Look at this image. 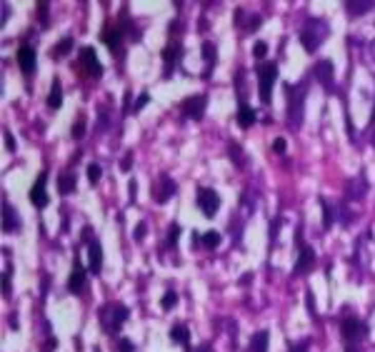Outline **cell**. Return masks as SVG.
Wrapping results in <instances>:
<instances>
[{"label": "cell", "mask_w": 375, "mask_h": 352, "mask_svg": "<svg viewBox=\"0 0 375 352\" xmlns=\"http://www.w3.org/2000/svg\"><path fill=\"white\" fill-rule=\"evenodd\" d=\"M170 340L178 342V345H183L185 352H190V330H188L185 322H175V325L170 327Z\"/></svg>", "instance_id": "obj_17"}, {"label": "cell", "mask_w": 375, "mask_h": 352, "mask_svg": "<svg viewBox=\"0 0 375 352\" xmlns=\"http://www.w3.org/2000/svg\"><path fill=\"white\" fill-rule=\"evenodd\" d=\"M10 277H13V267L8 265L5 273H3V295L5 297H10Z\"/></svg>", "instance_id": "obj_37"}, {"label": "cell", "mask_w": 375, "mask_h": 352, "mask_svg": "<svg viewBox=\"0 0 375 352\" xmlns=\"http://www.w3.org/2000/svg\"><path fill=\"white\" fill-rule=\"evenodd\" d=\"M145 233H148V222H138V227L133 230V237H135V240H143Z\"/></svg>", "instance_id": "obj_41"}, {"label": "cell", "mask_w": 375, "mask_h": 352, "mask_svg": "<svg viewBox=\"0 0 375 352\" xmlns=\"http://www.w3.org/2000/svg\"><path fill=\"white\" fill-rule=\"evenodd\" d=\"M345 352H363L360 347H355V345H345Z\"/></svg>", "instance_id": "obj_50"}, {"label": "cell", "mask_w": 375, "mask_h": 352, "mask_svg": "<svg viewBox=\"0 0 375 352\" xmlns=\"http://www.w3.org/2000/svg\"><path fill=\"white\" fill-rule=\"evenodd\" d=\"M200 53H203V58H205V75H210V70L215 68V60H218V45L215 43H203V48H200Z\"/></svg>", "instance_id": "obj_25"}, {"label": "cell", "mask_w": 375, "mask_h": 352, "mask_svg": "<svg viewBox=\"0 0 375 352\" xmlns=\"http://www.w3.org/2000/svg\"><path fill=\"white\" fill-rule=\"evenodd\" d=\"M205 108H208V98L205 95H190L180 102V113L190 120H200L205 115Z\"/></svg>", "instance_id": "obj_9"}, {"label": "cell", "mask_w": 375, "mask_h": 352, "mask_svg": "<svg viewBox=\"0 0 375 352\" xmlns=\"http://www.w3.org/2000/svg\"><path fill=\"white\" fill-rule=\"evenodd\" d=\"M160 305H163V310H165V313H168V310H173V307L178 305V293H175V290H168V293L163 295Z\"/></svg>", "instance_id": "obj_35"}, {"label": "cell", "mask_w": 375, "mask_h": 352, "mask_svg": "<svg viewBox=\"0 0 375 352\" xmlns=\"http://www.w3.org/2000/svg\"><path fill=\"white\" fill-rule=\"evenodd\" d=\"M258 70V80H260V85H258V93H260V100L268 105L270 98H273V85H275V80H278V63H262L255 68Z\"/></svg>", "instance_id": "obj_5"}, {"label": "cell", "mask_w": 375, "mask_h": 352, "mask_svg": "<svg viewBox=\"0 0 375 352\" xmlns=\"http://www.w3.org/2000/svg\"><path fill=\"white\" fill-rule=\"evenodd\" d=\"M313 265H315V253H313V247H310V245H303L298 260H295V267H293V275H308L313 270Z\"/></svg>", "instance_id": "obj_15"}, {"label": "cell", "mask_w": 375, "mask_h": 352, "mask_svg": "<svg viewBox=\"0 0 375 352\" xmlns=\"http://www.w3.org/2000/svg\"><path fill=\"white\" fill-rule=\"evenodd\" d=\"M368 193V180L360 175V180H350L348 182V188H345V197L348 200H360V197H365Z\"/></svg>", "instance_id": "obj_21"}, {"label": "cell", "mask_w": 375, "mask_h": 352, "mask_svg": "<svg viewBox=\"0 0 375 352\" xmlns=\"http://www.w3.org/2000/svg\"><path fill=\"white\" fill-rule=\"evenodd\" d=\"M340 335H343L345 345H355V342H360L368 335V325L360 317H345L340 322Z\"/></svg>", "instance_id": "obj_6"}, {"label": "cell", "mask_w": 375, "mask_h": 352, "mask_svg": "<svg viewBox=\"0 0 375 352\" xmlns=\"http://www.w3.org/2000/svg\"><path fill=\"white\" fill-rule=\"evenodd\" d=\"M48 108H50V110H60V108H63V82H60V78H53V82H50Z\"/></svg>", "instance_id": "obj_20"}, {"label": "cell", "mask_w": 375, "mask_h": 352, "mask_svg": "<svg viewBox=\"0 0 375 352\" xmlns=\"http://www.w3.org/2000/svg\"><path fill=\"white\" fill-rule=\"evenodd\" d=\"M45 182H48V170H43L40 175L35 177V182H33V188H30V202L35 205V208H45L48 205V193H45Z\"/></svg>", "instance_id": "obj_14"}, {"label": "cell", "mask_w": 375, "mask_h": 352, "mask_svg": "<svg viewBox=\"0 0 375 352\" xmlns=\"http://www.w3.org/2000/svg\"><path fill=\"white\" fill-rule=\"evenodd\" d=\"M260 25H262L260 15H248V25H245V30H250V33H253V30H258Z\"/></svg>", "instance_id": "obj_39"}, {"label": "cell", "mask_w": 375, "mask_h": 352, "mask_svg": "<svg viewBox=\"0 0 375 352\" xmlns=\"http://www.w3.org/2000/svg\"><path fill=\"white\" fill-rule=\"evenodd\" d=\"M175 190H178V185H175V180L170 175H158L153 180V188H150V197L158 202V205H163V202H168L170 197L175 195Z\"/></svg>", "instance_id": "obj_7"}, {"label": "cell", "mask_w": 375, "mask_h": 352, "mask_svg": "<svg viewBox=\"0 0 375 352\" xmlns=\"http://www.w3.org/2000/svg\"><path fill=\"white\" fill-rule=\"evenodd\" d=\"M308 347H310V340H300V342H295L288 352H308Z\"/></svg>", "instance_id": "obj_43"}, {"label": "cell", "mask_w": 375, "mask_h": 352, "mask_svg": "<svg viewBox=\"0 0 375 352\" xmlns=\"http://www.w3.org/2000/svg\"><path fill=\"white\" fill-rule=\"evenodd\" d=\"M15 60H18L20 73H23L25 78H30V75L35 73L38 55H35V50H33L30 45H20V48H18V55H15Z\"/></svg>", "instance_id": "obj_11"}, {"label": "cell", "mask_w": 375, "mask_h": 352, "mask_svg": "<svg viewBox=\"0 0 375 352\" xmlns=\"http://www.w3.org/2000/svg\"><path fill=\"white\" fill-rule=\"evenodd\" d=\"M228 155H230L235 168H245V153L238 142H228Z\"/></svg>", "instance_id": "obj_28"}, {"label": "cell", "mask_w": 375, "mask_h": 352, "mask_svg": "<svg viewBox=\"0 0 375 352\" xmlns=\"http://www.w3.org/2000/svg\"><path fill=\"white\" fill-rule=\"evenodd\" d=\"M93 352H100V350H93Z\"/></svg>", "instance_id": "obj_51"}, {"label": "cell", "mask_w": 375, "mask_h": 352, "mask_svg": "<svg viewBox=\"0 0 375 352\" xmlns=\"http://www.w3.org/2000/svg\"><path fill=\"white\" fill-rule=\"evenodd\" d=\"M375 8V0H348L345 3V13L350 18H358V15H365Z\"/></svg>", "instance_id": "obj_19"}, {"label": "cell", "mask_w": 375, "mask_h": 352, "mask_svg": "<svg viewBox=\"0 0 375 352\" xmlns=\"http://www.w3.org/2000/svg\"><path fill=\"white\" fill-rule=\"evenodd\" d=\"M80 65H83V70H85L90 78H100V75H103V63L98 58L95 48H90V45H85V48L80 50Z\"/></svg>", "instance_id": "obj_10"}, {"label": "cell", "mask_w": 375, "mask_h": 352, "mask_svg": "<svg viewBox=\"0 0 375 352\" xmlns=\"http://www.w3.org/2000/svg\"><path fill=\"white\" fill-rule=\"evenodd\" d=\"M320 210H323V227L325 230H330L333 227V220H335V213H333V205L325 200V197H320Z\"/></svg>", "instance_id": "obj_27"}, {"label": "cell", "mask_w": 375, "mask_h": 352, "mask_svg": "<svg viewBox=\"0 0 375 352\" xmlns=\"http://www.w3.org/2000/svg\"><path fill=\"white\" fill-rule=\"evenodd\" d=\"M195 202L200 208V213L205 217H215L220 210V195L213 190V188H198L195 193Z\"/></svg>", "instance_id": "obj_8"}, {"label": "cell", "mask_w": 375, "mask_h": 352, "mask_svg": "<svg viewBox=\"0 0 375 352\" xmlns=\"http://www.w3.org/2000/svg\"><path fill=\"white\" fill-rule=\"evenodd\" d=\"M128 185H130V188H128V195H130V202H133V200H135V193H138V182H135V180H130Z\"/></svg>", "instance_id": "obj_47"}, {"label": "cell", "mask_w": 375, "mask_h": 352, "mask_svg": "<svg viewBox=\"0 0 375 352\" xmlns=\"http://www.w3.org/2000/svg\"><path fill=\"white\" fill-rule=\"evenodd\" d=\"M265 55H268V43L258 40V43L253 45V58H255V60H262Z\"/></svg>", "instance_id": "obj_36"}, {"label": "cell", "mask_w": 375, "mask_h": 352, "mask_svg": "<svg viewBox=\"0 0 375 352\" xmlns=\"http://www.w3.org/2000/svg\"><path fill=\"white\" fill-rule=\"evenodd\" d=\"M180 233H183V227H180L178 222H170V227H168V247H175V245H178V237H180Z\"/></svg>", "instance_id": "obj_34"}, {"label": "cell", "mask_w": 375, "mask_h": 352, "mask_svg": "<svg viewBox=\"0 0 375 352\" xmlns=\"http://www.w3.org/2000/svg\"><path fill=\"white\" fill-rule=\"evenodd\" d=\"M268 340H270L268 330H258L250 337V352H268Z\"/></svg>", "instance_id": "obj_26"}, {"label": "cell", "mask_w": 375, "mask_h": 352, "mask_svg": "<svg viewBox=\"0 0 375 352\" xmlns=\"http://www.w3.org/2000/svg\"><path fill=\"white\" fill-rule=\"evenodd\" d=\"M195 352H213V345H208V342L205 345H198V350Z\"/></svg>", "instance_id": "obj_49"}, {"label": "cell", "mask_w": 375, "mask_h": 352, "mask_svg": "<svg viewBox=\"0 0 375 352\" xmlns=\"http://www.w3.org/2000/svg\"><path fill=\"white\" fill-rule=\"evenodd\" d=\"M8 18H10V8H8V5H3V18H0V25H5Z\"/></svg>", "instance_id": "obj_48"}, {"label": "cell", "mask_w": 375, "mask_h": 352, "mask_svg": "<svg viewBox=\"0 0 375 352\" xmlns=\"http://www.w3.org/2000/svg\"><path fill=\"white\" fill-rule=\"evenodd\" d=\"M130 168H133V153H128V155L123 157V162H120V170H123V173H128Z\"/></svg>", "instance_id": "obj_45"}, {"label": "cell", "mask_w": 375, "mask_h": 352, "mask_svg": "<svg viewBox=\"0 0 375 352\" xmlns=\"http://www.w3.org/2000/svg\"><path fill=\"white\" fill-rule=\"evenodd\" d=\"M305 302H308V313H310V317H315V305H313V293H310V290L305 293Z\"/></svg>", "instance_id": "obj_46"}, {"label": "cell", "mask_w": 375, "mask_h": 352, "mask_svg": "<svg viewBox=\"0 0 375 352\" xmlns=\"http://www.w3.org/2000/svg\"><path fill=\"white\" fill-rule=\"evenodd\" d=\"M3 137H5V148H8V153H15V137H13V133L5 128L3 130Z\"/></svg>", "instance_id": "obj_40"}, {"label": "cell", "mask_w": 375, "mask_h": 352, "mask_svg": "<svg viewBox=\"0 0 375 352\" xmlns=\"http://www.w3.org/2000/svg\"><path fill=\"white\" fill-rule=\"evenodd\" d=\"M35 5H38V20H40V25L48 28V23H50V3L48 0H40Z\"/></svg>", "instance_id": "obj_31"}, {"label": "cell", "mask_w": 375, "mask_h": 352, "mask_svg": "<svg viewBox=\"0 0 375 352\" xmlns=\"http://www.w3.org/2000/svg\"><path fill=\"white\" fill-rule=\"evenodd\" d=\"M328 38V25L325 20H310L303 30H300V43L305 48V53H315L320 48V43Z\"/></svg>", "instance_id": "obj_3"}, {"label": "cell", "mask_w": 375, "mask_h": 352, "mask_svg": "<svg viewBox=\"0 0 375 352\" xmlns=\"http://www.w3.org/2000/svg\"><path fill=\"white\" fill-rule=\"evenodd\" d=\"M100 177H103V165L100 162H90L88 165V180H90V185H98Z\"/></svg>", "instance_id": "obj_33"}, {"label": "cell", "mask_w": 375, "mask_h": 352, "mask_svg": "<svg viewBox=\"0 0 375 352\" xmlns=\"http://www.w3.org/2000/svg\"><path fill=\"white\" fill-rule=\"evenodd\" d=\"M70 135H73V140H83V137H85V115H83V113L75 115L73 128H70Z\"/></svg>", "instance_id": "obj_30"}, {"label": "cell", "mask_w": 375, "mask_h": 352, "mask_svg": "<svg viewBox=\"0 0 375 352\" xmlns=\"http://www.w3.org/2000/svg\"><path fill=\"white\" fill-rule=\"evenodd\" d=\"M85 275H88L85 265L75 257V260H73V270H70V277H68V293H70V295H80V293H83V287H85Z\"/></svg>", "instance_id": "obj_13"}, {"label": "cell", "mask_w": 375, "mask_h": 352, "mask_svg": "<svg viewBox=\"0 0 375 352\" xmlns=\"http://www.w3.org/2000/svg\"><path fill=\"white\" fill-rule=\"evenodd\" d=\"M218 245H220V235L215 233V230H210V233L203 235V247H205V250H215Z\"/></svg>", "instance_id": "obj_32"}, {"label": "cell", "mask_w": 375, "mask_h": 352, "mask_svg": "<svg viewBox=\"0 0 375 352\" xmlns=\"http://www.w3.org/2000/svg\"><path fill=\"white\" fill-rule=\"evenodd\" d=\"M255 120H258V113L245 100H240V105H238V125L240 128H250V125H255Z\"/></svg>", "instance_id": "obj_23"}, {"label": "cell", "mask_w": 375, "mask_h": 352, "mask_svg": "<svg viewBox=\"0 0 375 352\" xmlns=\"http://www.w3.org/2000/svg\"><path fill=\"white\" fill-rule=\"evenodd\" d=\"M180 53H183L180 43H170L168 48L163 50V60H165V75H170V70L178 65V58H180Z\"/></svg>", "instance_id": "obj_22"}, {"label": "cell", "mask_w": 375, "mask_h": 352, "mask_svg": "<svg viewBox=\"0 0 375 352\" xmlns=\"http://www.w3.org/2000/svg\"><path fill=\"white\" fill-rule=\"evenodd\" d=\"M148 102H150V95H148V93H140V95H138V100L133 102V113H140V110H143Z\"/></svg>", "instance_id": "obj_38"}, {"label": "cell", "mask_w": 375, "mask_h": 352, "mask_svg": "<svg viewBox=\"0 0 375 352\" xmlns=\"http://www.w3.org/2000/svg\"><path fill=\"white\" fill-rule=\"evenodd\" d=\"M130 317V310L120 302H108L100 310V320H103V330L108 335H118V330L125 325V320Z\"/></svg>", "instance_id": "obj_2"}, {"label": "cell", "mask_w": 375, "mask_h": 352, "mask_svg": "<svg viewBox=\"0 0 375 352\" xmlns=\"http://www.w3.org/2000/svg\"><path fill=\"white\" fill-rule=\"evenodd\" d=\"M3 230H5V233H15V230H20V215L13 210L10 202L3 205Z\"/></svg>", "instance_id": "obj_18"}, {"label": "cell", "mask_w": 375, "mask_h": 352, "mask_svg": "<svg viewBox=\"0 0 375 352\" xmlns=\"http://www.w3.org/2000/svg\"><path fill=\"white\" fill-rule=\"evenodd\" d=\"M88 270L93 275L103 273V245H100V240H93L88 245Z\"/></svg>", "instance_id": "obj_16"}, {"label": "cell", "mask_w": 375, "mask_h": 352, "mask_svg": "<svg viewBox=\"0 0 375 352\" xmlns=\"http://www.w3.org/2000/svg\"><path fill=\"white\" fill-rule=\"evenodd\" d=\"M313 75L325 90H333V78H335V65L330 60H318L313 65Z\"/></svg>", "instance_id": "obj_12"}, {"label": "cell", "mask_w": 375, "mask_h": 352, "mask_svg": "<svg viewBox=\"0 0 375 352\" xmlns=\"http://www.w3.org/2000/svg\"><path fill=\"white\" fill-rule=\"evenodd\" d=\"M73 38H63L60 43H55V48L50 50V58H65L70 50H73Z\"/></svg>", "instance_id": "obj_29"}, {"label": "cell", "mask_w": 375, "mask_h": 352, "mask_svg": "<svg viewBox=\"0 0 375 352\" xmlns=\"http://www.w3.org/2000/svg\"><path fill=\"white\" fill-rule=\"evenodd\" d=\"M75 185H78V177L68 170V173H63V175H58V193L60 195H70L75 190Z\"/></svg>", "instance_id": "obj_24"}, {"label": "cell", "mask_w": 375, "mask_h": 352, "mask_svg": "<svg viewBox=\"0 0 375 352\" xmlns=\"http://www.w3.org/2000/svg\"><path fill=\"white\" fill-rule=\"evenodd\" d=\"M118 347H120V352H135V345H133L130 340H125V337L118 342Z\"/></svg>", "instance_id": "obj_44"}, {"label": "cell", "mask_w": 375, "mask_h": 352, "mask_svg": "<svg viewBox=\"0 0 375 352\" xmlns=\"http://www.w3.org/2000/svg\"><path fill=\"white\" fill-rule=\"evenodd\" d=\"M285 145H288V142H285V137H275V140H273V153L283 155V153H285Z\"/></svg>", "instance_id": "obj_42"}, {"label": "cell", "mask_w": 375, "mask_h": 352, "mask_svg": "<svg viewBox=\"0 0 375 352\" xmlns=\"http://www.w3.org/2000/svg\"><path fill=\"white\" fill-rule=\"evenodd\" d=\"M128 28H130V25H128V20L125 18L110 20V23L103 28V35H100V38H103V43L108 45V50H110L115 58H118V55L123 58V53H125V50H123V43H125V33H128Z\"/></svg>", "instance_id": "obj_1"}, {"label": "cell", "mask_w": 375, "mask_h": 352, "mask_svg": "<svg viewBox=\"0 0 375 352\" xmlns=\"http://www.w3.org/2000/svg\"><path fill=\"white\" fill-rule=\"evenodd\" d=\"M285 95H288V122L293 130H298L303 122V102H305V88H293L285 82Z\"/></svg>", "instance_id": "obj_4"}]
</instances>
